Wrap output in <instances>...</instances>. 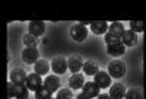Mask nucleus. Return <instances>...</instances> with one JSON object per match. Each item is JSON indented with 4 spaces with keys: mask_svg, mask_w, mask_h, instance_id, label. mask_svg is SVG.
<instances>
[{
    "mask_svg": "<svg viewBox=\"0 0 146 99\" xmlns=\"http://www.w3.org/2000/svg\"><path fill=\"white\" fill-rule=\"evenodd\" d=\"M38 36H34L31 34H27L25 36H23V44H25L27 47H31V48H36V45H38Z\"/></svg>",
    "mask_w": 146,
    "mask_h": 99,
    "instance_id": "nucleus-22",
    "label": "nucleus"
},
{
    "mask_svg": "<svg viewBox=\"0 0 146 99\" xmlns=\"http://www.w3.org/2000/svg\"><path fill=\"white\" fill-rule=\"evenodd\" d=\"M100 86L96 84L95 82H86L83 84V88H82V92L85 93V95H88L91 99L92 98H98L101 93H100Z\"/></svg>",
    "mask_w": 146,
    "mask_h": 99,
    "instance_id": "nucleus-8",
    "label": "nucleus"
},
{
    "mask_svg": "<svg viewBox=\"0 0 146 99\" xmlns=\"http://www.w3.org/2000/svg\"><path fill=\"white\" fill-rule=\"evenodd\" d=\"M42 79H41V76L40 74H36L35 71L34 73H31V74H28V79H27V88L29 89V90H38L40 88H42Z\"/></svg>",
    "mask_w": 146,
    "mask_h": 99,
    "instance_id": "nucleus-6",
    "label": "nucleus"
},
{
    "mask_svg": "<svg viewBox=\"0 0 146 99\" xmlns=\"http://www.w3.org/2000/svg\"><path fill=\"white\" fill-rule=\"evenodd\" d=\"M44 86L50 90V92H56V90H58V88H60V79L56 76H47L45 77V80H44Z\"/></svg>",
    "mask_w": 146,
    "mask_h": 99,
    "instance_id": "nucleus-15",
    "label": "nucleus"
},
{
    "mask_svg": "<svg viewBox=\"0 0 146 99\" xmlns=\"http://www.w3.org/2000/svg\"><path fill=\"white\" fill-rule=\"evenodd\" d=\"M73 98V93H72V89H60L58 93H57V99H72Z\"/></svg>",
    "mask_w": 146,
    "mask_h": 99,
    "instance_id": "nucleus-25",
    "label": "nucleus"
},
{
    "mask_svg": "<svg viewBox=\"0 0 146 99\" xmlns=\"http://www.w3.org/2000/svg\"><path fill=\"white\" fill-rule=\"evenodd\" d=\"M98 71H100L98 63H96V61H94V60H88L86 63L83 64V73L86 74V76H95Z\"/></svg>",
    "mask_w": 146,
    "mask_h": 99,
    "instance_id": "nucleus-16",
    "label": "nucleus"
},
{
    "mask_svg": "<svg viewBox=\"0 0 146 99\" xmlns=\"http://www.w3.org/2000/svg\"><path fill=\"white\" fill-rule=\"evenodd\" d=\"M50 99H57V98H50Z\"/></svg>",
    "mask_w": 146,
    "mask_h": 99,
    "instance_id": "nucleus-31",
    "label": "nucleus"
},
{
    "mask_svg": "<svg viewBox=\"0 0 146 99\" xmlns=\"http://www.w3.org/2000/svg\"><path fill=\"white\" fill-rule=\"evenodd\" d=\"M121 42H123L126 47H133L137 44V35L133 31H126V34L121 38Z\"/></svg>",
    "mask_w": 146,
    "mask_h": 99,
    "instance_id": "nucleus-18",
    "label": "nucleus"
},
{
    "mask_svg": "<svg viewBox=\"0 0 146 99\" xmlns=\"http://www.w3.org/2000/svg\"><path fill=\"white\" fill-rule=\"evenodd\" d=\"M94 82L98 84L101 89L110 88V86H111V76H110V73H107V71H98L95 74V80Z\"/></svg>",
    "mask_w": 146,
    "mask_h": 99,
    "instance_id": "nucleus-7",
    "label": "nucleus"
},
{
    "mask_svg": "<svg viewBox=\"0 0 146 99\" xmlns=\"http://www.w3.org/2000/svg\"><path fill=\"white\" fill-rule=\"evenodd\" d=\"M67 63H69V70H70L73 74L80 73V69H83V64H85L80 55H72V57L67 60Z\"/></svg>",
    "mask_w": 146,
    "mask_h": 99,
    "instance_id": "nucleus-11",
    "label": "nucleus"
},
{
    "mask_svg": "<svg viewBox=\"0 0 146 99\" xmlns=\"http://www.w3.org/2000/svg\"><path fill=\"white\" fill-rule=\"evenodd\" d=\"M51 95H53V92H50L45 86H42V88H40L35 92V99H50Z\"/></svg>",
    "mask_w": 146,
    "mask_h": 99,
    "instance_id": "nucleus-23",
    "label": "nucleus"
},
{
    "mask_svg": "<svg viewBox=\"0 0 146 99\" xmlns=\"http://www.w3.org/2000/svg\"><path fill=\"white\" fill-rule=\"evenodd\" d=\"M107 53L110 55H113V57H120V55H123L126 53V45L121 41L110 44V45H107Z\"/></svg>",
    "mask_w": 146,
    "mask_h": 99,
    "instance_id": "nucleus-10",
    "label": "nucleus"
},
{
    "mask_svg": "<svg viewBox=\"0 0 146 99\" xmlns=\"http://www.w3.org/2000/svg\"><path fill=\"white\" fill-rule=\"evenodd\" d=\"M104 41L107 42V45H110V44L118 42V41H121V40H120V38H117L115 35H113L111 32H107V34H105V36H104Z\"/></svg>",
    "mask_w": 146,
    "mask_h": 99,
    "instance_id": "nucleus-26",
    "label": "nucleus"
},
{
    "mask_svg": "<svg viewBox=\"0 0 146 99\" xmlns=\"http://www.w3.org/2000/svg\"><path fill=\"white\" fill-rule=\"evenodd\" d=\"M76 99H91V98H89L88 95H85L83 92H80V93L78 95V98H76Z\"/></svg>",
    "mask_w": 146,
    "mask_h": 99,
    "instance_id": "nucleus-28",
    "label": "nucleus"
},
{
    "mask_svg": "<svg viewBox=\"0 0 146 99\" xmlns=\"http://www.w3.org/2000/svg\"><path fill=\"white\" fill-rule=\"evenodd\" d=\"M51 69L54 74H63L69 69V63L64 57H54V60L51 61Z\"/></svg>",
    "mask_w": 146,
    "mask_h": 99,
    "instance_id": "nucleus-4",
    "label": "nucleus"
},
{
    "mask_svg": "<svg viewBox=\"0 0 146 99\" xmlns=\"http://www.w3.org/2000/svg\"><path fill=\"white\" fill-rule=\"evenodd\" d=\"M130 31H133L135 34L143 32L145 31V22L143 20H131L130 22Z\"/></svg>",
    "mask_w": 146,
    "mask_h": 99,
    "instance_id": "nucleus-24",
    "label": "nucleus"
},
{
    "mask_svg": "<svg viewBox=\"0 0 146 99\" xmlns=\"http://www.w3.org/2000/svg\"><path fill=\"white\" fill-rule=\"evenodd\" d=\"M85 83H86V82H85V77L82 76L80 73H76V74H72L70 79H69V88H72V89H80V88H83Z\"/></svg>",
    "mask_w": 146,
    "mask_h": 99,
    "instance_id": "nucleus-14",
    "label": "nucleus"
},
{
    "mask_svg": "<svg viewBox=\"0 0 146 99\" xmlns=\"http://www.w3.org/2000/svg\"><path fill=\"white\" fill-rule=\"evenodd\" d=\"M126 88L123 83H114L110 86V96H111L113 99H123L126 96Z\"/></svg>",
    "mask_w": 146,
    "mask_h": 99,
    "instance_id": "nucleus-9",
    "label": "nucleus"
},
{
    "mask_svg": "<svg viewBox=\"0 0 146 99\" xmlns=\"http://www.w3.org/2000/svg\"><path fill=\"white\" fill-rule=\"evenodd\" d=\"M126 99H143V92L139 88H131L126 93Z\"/></svg>",
    "mask_w": 146,
    "mask_h": 99,
    "instance_id": "nucleus-21",
    "label": "nucleus"
},
{
    "mask_svg": "<svg viewBox=\"0 0 146 99\" xmlns=\"http://www.w3.org/2000/svg\"><path fill=\"white\" fill-rule=\"evenodd\" d=\"M108 29H110V26L107 25L105 20H94V22H91V31L95 35H102V34L105 35L108 32Z\"/></svg>",
    "mask_w": 146,
    "mask_h": 99,
    "instance_id": "nucleus-13",
    "label": "nucleus"
},
{
    "mask_svg": "<svg viewBox=\"0 0 146 99\" xmlns=\"http://www.w3.org/2000/svg\"><path fill=\"white\" fill-rule=\"evenodd\" d=\"M38 55H40V53H38V50H36V48L27 47L22 51V60L25 61V63H28V64H35L36 61L40 60Z\"/></svg>",
    "mask_w": 146,
    "mask_h": 99,
    "instance_id": "nucleus-5",
    "label": "nucleus"
},
{
    "mask_svg": "<svg viewBox=\"0 0 146 99\" xmlns=\"http://www.w3.org/2000/svg\"><path fill=\"white\" fill-rule=\"evenodd\" d=\"M108 73L111 77H123L126 74V64L121 60H114L108 64Z\"/></svg>",
    "mask_w": 146,
    "mask_h": 99,
    "instance_id": "nucleus-1",
    "label": "nucleus"
},
{
    "mask_svg": "<svg viewBox=\"0 0 146 99\" xmlns=\"http://www.w3.org/2000/svg\"><path fill=\"white\" fill-rule=\"evenodd\" d=\"M34 69H35V73L40 74V76H44L50 71V64L47 63L45 60H38L36 63L34 64Z\"/></svg>",
    "mask_w": 146,
    "mask_h": 99,
    "instance_id": "nucleus-19",
    "label": "nucleus"
},
{
    "mask_svg": "<svg viewBox=\"0 0 146 99\" xmlns=\"http://www.w3.org/2000/svg\"><path fill=\"white\" fill-rule=\"evenodd\" d=\"M96 99H113L111 96H110V95H107V93H101L98 98H96Z\"/></svg>",
    "mask_w": 146,
    "mask_h": 99,
    "instance_id": "nucleus-29",
    "label": "nucleus"
},
{
    "mask_svg": "<svg viewBox=\"0 0 146 99\" xmlns=\"http://www.w3.org/2000/svg\"><path fill=\"white\" fill-rule=\"evenodd\" d=\"M70 36L75 41H78V42H83L85 40H86V36H88L86 26H83L82 23H75L70 28Z\"/></svg>",
    "mask_w": 146,
    "mask_h": 99,
    "instance_id": "nucleus-2",
    "label": "nucleus"
},
{
    "mask_svg": "<svg viewBox=\"0 0 146 99\" xmlns=\"http://www.w3.org/2000/svg\"><path fill=\"white\" fill-rule=\"evenodd\" d=\"M108 32H111L113 35H115L117 38H123V35L126 34V29H124V26H123V23L121 22H113L111 25H110V29H108Z\"/></svg>",
    "mask_w": 146,
    "mask_h": 99,
    "instance_id": "nucleus-17",
    "label": "nucleus"
},
{
    "mask_svg": "<svg viewBox=\"0 0 146 99\" xmlns=\"http://www.w3.org/2000/svg\"><path fill=\"white\" fill-rule=\"evenodd\" d=\"M29 96V89L27 88V84L16 86L15 84V98L16 99H28Z\"/></svg>",
    "mask_w": 146,
    "mask_h": 99,
    "instance_id": "nucleus-20",
    "label": "nucleus"
},
{
    "mask_svg": "<svg viewBox=\"0 0 146 99\" xmlns=\"http://www.w3.org/2000/svg\"><path fill=\"white\" fill-rule=\"evenodd\" d=\"M79 23H82L83 26H86V25H88V23H91V22H88V20H82V22H79Z\"/></svg>",
    "mask_w": 146,
    "mask_h": 99,
    "instance_id": "nucleus-30",
    "label": "nucleus"
},
{
    "mask_svg": "<svg viewBox=\"0 0 146 99\" xmlns=\"http://www.w3.org/2000/svg\"><path fill=\"white\" fill-rule=\"evenodd\" d=\"M27 79H28V74L23 69H15L10 71V82L16 86L27 84Z\"/></svg>",
    "mask_w": 146,
    "mask_h": 99,
    "instance_id": "nucleus-3",
    "label": "nucleus"
},
{
    "mask_svg": "<svg viewBox=\"0 0 146 99\" xmlns=\"http://www.w3.org/2000/svg\"><path fill=\"white\" fill-rule=\"evenodd\" d=\"M28 29H29V34L34 35V36H41L44 35L45 32V23L41 22V20H32L29 22L28 25Z\"/></svg>",
    "mask_w": 146,
    "mask_h": 99,
    "instance_id": "nucleus-12",
    "label": "nucleus"
},
{
    "mask_svg": "<svg viewBox=\"0 0 146 99\" xmlns=\"http://www.w3.org/2000/svg\"><path fill=\"white\" fill-rule=\"evenodd\" d=\"M6 88H7V99L15 98V84L12 83V82H7Z\"/></svg>",
    "mask_w": 146,
    "mask_h": 99,
    "instance_id": "nucleus-27",
    "label": "nucleus"
}]
</instances>
